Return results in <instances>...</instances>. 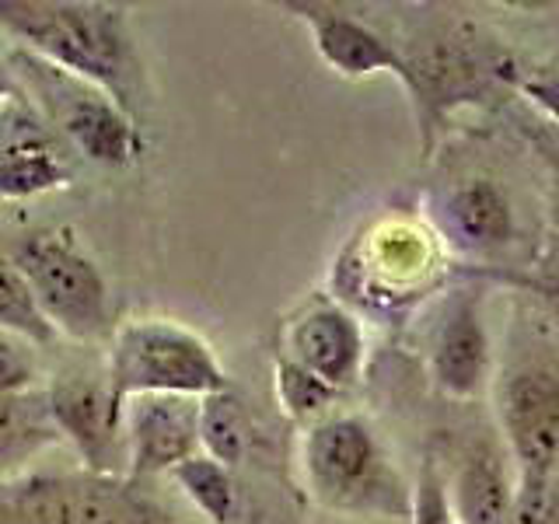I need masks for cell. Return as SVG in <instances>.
Listing matches in <instances>:
<instances>
[{"label": "cell", "mask_w": 559, "mask_h": 524, "mask_svg": "<svg viewBox=\"0 0 559 524\" xmlns=\"http://www.w3.org/2000/svg\"><path fill=\"white\" fill-rule=\"evenodd\" d=\"M105 378L119 402L140 395L206 398L227 389V374L214 349L197 332L157 319H140L116 329Z\"/></svg>", "instance_id": "obj_2"}, {"label": "cell", "mask_w": 559, "mask_h": 524, "mask_svg": "<svg viewBox=\"0 0 559 524\" xmlns=\"http://www.w3.org/2000/svg\"><path fill=\"white\" fill-rule=\"evenodd\" d=\"M0 524H78V476L0 483Z\"/></svg>", "instance_id": "obj_18"}, {"label": "cell", "mask_w": 559, "mask_h": 524, "mask_svg": "<svg viewBox=\"0 0 559 524\" xmlns=\"http://www.w3.org/2000/svg\"><path fill=\"white\" fill-rule=\"evenodd\" d=\"M57 441H63V433L52 419L46 389L0 395V472L35 458Z\"/></svg>", "instance_id": "obj_16"}, {"label": "cell", "mask_w": 559, "mask_h": 524, "mask_svg": "<svg viewBox=\"0 0 559 524\" xmlns=\"http://www.w3.org/2000/svg\"><path fill=\"white\" fill-rule=\"evenodd\" d=\"M0 28L25 43L32 57L81 78L136 116L140 70L122 8L92 0H0Z\"/></svg>", "instance_id": "obj_1"}, {"label": "cell", "mask_w": 559, "mask_h": 524, "mask_svg": "<svg viewBox=\"0 0 559 524\" xmlns=\"http://www.w3.org/2000/svg\"><path fill=\"white\" fill-rule=\"evenodd\" d=\"M535 290L542 294V301H546L556 314H559V276H546V279H538Z\"/></svg>", "instance_id": "obj_27"}, {"label": "cell", "mask_w": 559, "mask_h": 524, "mask_svg": "<svg viewBox=\"0 0 559 524\" xmlns=\"http://www.w3.org/2000/svg\"><path fill=\"white\" fill-rule=\"evenodd\" d=\"M497 413L518 479H552L559 465V371L524 360L500 378Z\"/></svg>", "instance_id": "obj_7"}, {"label": "cell", "mask_w": 559, "mask_h": 524, "mask_svg": "<svg viewBox=\"0 0 559 524\" xmlns=\"http://www.w3.org/2000/svg\"><path fill=\"white\" fill-rule=\"evenodd\" d=\"M546 157H549V162H552V168H556V186H559V151L546 147Z\"/></svg>", "instance_id": "obj_29"}, {"label": "cell", "mask_w": 559, "mask_h": 524, "mask_svg": "<svg viewBox=\"0 0 559 524\" xmlns=\"http://www.w3.org/2000/svg\"><path fill=\"white\" fill-rule=\"evenodd\" d=\"M276 395L294 419H305V416L322 413L336 392H332L325 381L308 374L305 367H297L294 360H276Z\"/></svg>", "instance_id": "obj_22"}, {"label": "cell", "mask_w": 559, "mask_h": 524, "mask_svg": "<svg viewBox=\"0 0 559 524\" xmlns=\"http://www.w3.org/2000/svg\"><path fill=\"white\" fill-rule=\"evenodd\" d=\"M14 95H11V87H8V81L4 78H0V109H4V105L11 102Z\"/></svg>", "instance_id": "obj_28"}, {"label": "cell", "mask_w": 559, "mask_h": 524, "mask_svg": "<svg viewBox=\"0 0 559 524\" xmlns=\"http://www.w3.org/2000/svg\"><path fill=\"white\" fill-rule=\"evenodd\" d=\"M35 374H39L35 346L11 332H0V395L35 389Z\"/></svg>", "instance_id": "obj_23"}, {"label": "cell", "mask_w": 559, "mask_h": 524, "mask_svg": "<svg viewBox=\"0 0 559 524\" xmlns=\"http://www.w3.org/2000/svg\"><path fill=\"white\" fill-rule=\"evenodd\" d=\"M441 217L448 238L465 252L500 249L514 235L511 203H507L500 186L489 179H472L451 189L441 206Z\"/></svg>", "instance_id": "obj_14"}, {"label": "cell", "mask_w": 559, "mask_h": 524, "mask_svg": "<svg viewBox=\"0 0 559 524\" xmlns=\"http://www.w3.org/2000/svg\"><path fill=\"white\" fill-rule=\"evenodd\" d=\"M521 95L528 98L538 112H546L552 122H559V78L549 74H514Z\"/></svg>", "instance_id": "obj_26"}, {"label": "cell", "mask_w": 559, "mask_h": 524, "mask_svg": "<svg viewBox=\"0 0 559 524\" xmlns=\"http://www.w3.org/2000/svg\"><path fill=\"white\" fill-rule=\"evenodd\" d=\"M78 524H171L130 476H78Z\"/></svg>", "instance_id": "obj_17"}, {"label": "cell", "mask_w": 559, "mask_h": 524, "mask_svg": "<svg viewBox=\"0 0 559 524\" xmlns=\"http://www.w3.org/2000/svg\"><path fill=\"white\" fill-rule=\"evenodd\" d=\"M14 67L28 81L32 92L39 95L43 109L57 122V130L87 162L127 168L140 157L144 140H140L136 119L122 112L105 92L84 84L74 74H67V70L49 67L46 60L32 57L25 49L14 57Z\"/></svg>", "instance_id": "obj_4"}, {"label": "cell", "mask_w": 559, "mask_h": 524, "mask_svg": "<svg viewBox=\"0 0 559 524\" xmlns=\"http://www.w3.org/2000/svg\"><path fill=\"white\" fill-rule=\"evenodd\" d=\"M168 476L182 486V493L197 503V511H203L210 524H235L238 493L231 483V468L206 458V454H192V458L175 465Z\"/></svg>", "instance_id": "obj_20"}, {"label": "cell", "mask_w": 559, "mask_h": 524, "mask_svg": "<svg viewBox=\"0 0 559 524\" xmlns=\"http://www.w3.org/2000/svg\"><path fill=\"white\" fill-rule=\"evenodd\" d=\"M521 483V479H518ZM507 524H559V497L552 479H532L514 489Z\"/></svg>", "instance_id": "obj_24"}, {"label": "cell", "mask_w": 559, "mask_h": 524, "mask_svg": "<svg viewBox=\"0 0 559 524\" xmlns=\"http://www.w3.org/2000/svg\"><path fill=\"white\" fill-rule=\"evenodd\" d=\"M451 514L459 524H507L514 503L511 476L497 448L479 444L472 448L451 483Z\"/></svg>", "instance_id": "obj_15"}, {"label": "cell", "mask_w": 559, "mask_h": 524, "mask_svg": "<svg viewBox=\"0 0 559 524\" xmlns=\"http://www.w3.org/2000/svg\"><path fill=\"white\" fill-rule=\"evenodd\" d=\"M0 332H11V336L32 343L35 349L57 340V329L46 322L25 276L14 270L11 259H0Z\"/></svg>", "instance_id": "obj_21"}, {"label": "cell", "mask_w": 559, "mask_h": 524, "mask_svg": "<svg viewBox=\"0 0 559 524\" xmlns=\"http://www.w3.org/2000/svg\"><path fill=\"white\" fill-rule=\"evenodd\" d=\"M14 270L25 276L46 322L70 340H98L109 322V290L95 259L81 249L74 231L28 235L14 249Z\"/></svg>", "instance_id": "obj_3"}, {"label": "cell", "mask_w": 559, "mask_h": 524, "mask_svg": "<svg viewBox=\"0 0 559 524\" xmlns=\"http://www.w3.org/2000/svg\"><path fill=\"white\" fill-rule=\"evenodd\" d=\"M284 8L308 25L319 57L336 70V74L343 78L392 74L406 87V60H402V52L371 25H364L336 8H322V4H284Z\"/></svg>", "instance_id": "obj_11"}, {"label": "cell", "mask_w": 559, "mask_h": 524, "mask_svg": "<svg viewBox=\"0 0 559 524\" xmlns=\"http://www.w3.org/2000/svg\"><path fill=\"white\" fill-rule=\"evenodd\" d=\"M249 441H252L249 413H245V402L231 389L200 398V448L206 458L231 468L245 458Z\"/></svg>", "instance_id": "obj_19"}, {"label": "cell", "mask_w": 559, "mask_h": 524, "mask_svg": "<svg viewBox=\"0 0 559 524\" xmlns=\"http://www.w3.org/2000/svg\"><path fill=\"white\" fill-rule=\"evenodd\" d=\"M60 433L81 454L92 476H122L127 465V430L122 409L105 374H63L46 389Z\"/></svg>", "instance_id": "obj_8"}, {"label": "cell", "mask_w": 559, "mask_h": 524, "mask_svg": "<svg viewBox=\"0 0 559 524\" xmlns=\"http://www.w3.org/2000/svg\"><path fill=\"white\" fill-rule=\"evenodd\" d=\"M67 182L70 165L57 140L28 105L11 98L0 109V196L25 200L63 189Z\"/></svg>", "instance_id": "obj_10"}, {"label": "cell", "mask_w": 559, "mask_h": 524, "mask_svg": "<svg viewBox=\"0 0 559 524\" xmlns=\"http://www.w3.org/2000/svg\"><path fill=\"white\" fill-rule=\"evenodd\" d=\"M430 371L437 389L451 398H472L489 378V336L479 314V301L459 297L430 343Z\"/></svg>", "instance_id": "obj_12"}, {"label": "cell", "mask_w": 559, "mask_h": 524, "mask_svg": "<svg viewBox=\"0 0 559 524\" xmlns=\"http://www.w3.org/2000/svg\"><path fill=\"white\" fill-rule=\"evenodd\" d=\"M127 430V472L140 483L200 454V398L140 395L122 409Z\"/></svg>", "instance_id": "obj_9"}, {"label": "cell", "mask_w": 559, "mask_h": 524, "mask_svg": "<svg viewBox=\"0 0 559 524\" xmlns=\"http://www.w3.org/2000/svg\"><path fill=\"white\" fill-rule=\"evenodd\" d=\"M406 60V95L416 105V119L430 133L437 122L462 102H479V95L489 92L497 78H514V67L500 52L468 39V35H437L413 57L402 52Z\"/></svg>", "instance_id": "obj_5"}, {"label": "cell", "mask_w": 559, "mask_h": 524, "mask_svg": "<svg viewBox=\"0 0 559 524\" xmlns=\"http://www.w3.org/2000/svg\"><path fill=\"white\" fill-rule=\"evenodd\" d=\"M305 472L311 489L336 507H389L392 472L371 427L354 416L319 424L305 441Z\"/></svg>", "instance_id": "obj_6"}, {"label": "cell", "mask_w": 559, "mask_h": 524, "mask_svg": "<svg viewBox=\"0 0 559 524\" xmlns=\"http://www.w3.org/2000/svg\"><path fill=\"white\" fill-rule=\"evenodd\" d=\"M290 360L305 367L308 374L325 381L332 392H340L360 371L364 360V332L354 314L343 308L322 305L308 311L290 329Z\"/></svg>", "instance_id": "obj_13"}, {"label": "cell", "mask_w": 559, "mask_h": 524, "mask_svg": "<svg viewBox=\"0 0 559 524\" xmlns=\"http://www.w3.org/2000/svg\"><path fill=\"white\" fill-rule=\"evenodd\" d=\"M413 524H459L451 514V500L441 472L433 462L419 468V483L413 493Z\"/></svg>", "instance_id": "obj_25"}]
</instances>
